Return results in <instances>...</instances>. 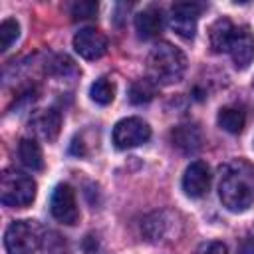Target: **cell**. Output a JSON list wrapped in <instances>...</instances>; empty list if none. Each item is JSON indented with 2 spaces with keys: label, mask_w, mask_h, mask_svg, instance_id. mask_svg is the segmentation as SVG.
Wrapping results in <instances>:
<instances>
[{
  "label": "cell",
  "mask_w": 254,
  "mask_h": 254,
  "mask_svg": "<svg viewBox=\"0 0 254 254\" xmlns=\"http://www.w3.org/2000/svg\"><path fill=\"white\" fill-rule=\"evenodd\" d=\"M18 157H20V163L24 167H28L30 171H42L44 169V155H42V149H40L36 139L24 137L18 143Z\"/></svg>",
  "instance_id": "2e32d148"
},
{
  "label": "cell",
  "mask_w": 254,
  "mask_h": 254,
  "mask_svg": "<svg viewBox=\"0 0 254 254\" xmlns=\"http://www.w3.org/2000/svg\"><path fill=\"white\" fill-rule=\"evenodd\" d=\"M216 121H218V125H220L224 131H228V133L236 135V133H240V131L244 129V123H246V113L242 111V107H236V105H226V107H222V109L218 111Z\"/></svg>",
  "instance_id": "e0dca14e"
},
{
  "label": "cell",
  "mask_w": 254,
  "mask_h": 254,
  "mask_svg": "<svg viewBox=\"0 0 254 254\" xmlns=\"http://www.w3.org/2000/svg\"><path fill=\"white\" fill-rule=\"evenodd\" d=\"M236 26L228 20V18H218L210 30H208V38H210V46L214 52H228L232 36H234Z\"/></svg>",
  "instance_id": "5bb4252c"
},
{
  "label": "cell",
  "mask_w": 254,
  "mask_h": 254,
  "mask_svg": "<svg viewBox=\"0 0 254 254\" xmlns=\"http://www.w3.org/2000/svg\"><path fill=\"white\" fill-rule=\"evenodd\" d=\"M135 30L141 40H153L163 30V12L157 6H149L135 16Z\"/></svg>",
  "instance_id": "4fadbf2b"
},
{
  "label": "cell",
  "mask_w": 254,
  "mask_h": 254,
  "mask_svg": "<svg viewBox=\"0 0 254 254\" xmlns=\"http://www.w3.org/2000/svg\"><path fill=\"white\" fill-rule=\"evenodd\" d=\"M194 254H226V246H224L222 242L212 240V242H204V244H200V246L196 248Z\"/></svg>",
  "instance_id": "603a6c76"
},
{
  "label": "cell",
  "mask_w": 254,
  "mask_h": 254,
  "mask_svg": "<svg viewBox=\"0 0 254 254\" xmlns=\"http://www.w3.org/2000/svg\"><path fill=\"white\" fill-rule=\"evenodd\" d=\"M200 10L202 8L198 4H194V2H177L171 8V14H169V26H171V30L175 34H179L181 38H185V40L194 38Z\"/></svg>",
  "instance_id": "52a82bcc"
},
{
  "label": "cell",
  "mask_w": 254,
  "mask_h": 254,
  "mask_svg": "<svg viewBox=\"0 0 254 254\" xmlns=\"http://www.w3.org/2000/svg\"><path fill=\"white\" fill-rule=\"evenodd\" d=\"M44 240V228L36 220H14L4 234L8 254H34Z\"/></svg>",
  "instance_id": "277c9868"
},
{
  "label": "cell",
  "mask_w": 254,
  "mask_h": 254,
  "mask_svg": "<svg viewBox=\"0 0 254 254\" xmlns=\"http://www.w3.org/2000/svg\"><path fill=\"white\" fill-rule=\"evenodd\" d=\"M173 145L183 153H194L200 147V129L196 125H179L173 129Z\"/></svg>",
  "instance_id": "9a60e30c"
},
{
  "label": "cell",
  "mask_w": 254,
  "mask_h": 254,
  "mask_svg": "<svg viewBox=\"0 0 254 254\" xmlns=\"http://www.w3.org/2000/svg\"><path fill=\"white\" fill-rule=\"evenodd\" d=\"M228 54L238 69H246L254 62V36L246 26H236Z\"/></svg>",
  "instance_id": "8fae6325"
},
{
  "label": "cell",
  "mask_w": 254,
  "mask_h": 254,
  "mask_svg": "<svg viewBox=\"0 0 254 254\" xmlns=\"http://www.w3.org/2000/svg\"><path fill=\"white\" fill-rule=\"evenodd\" d=\"M210 169L204 161H192L183 175V190L190 198H200L208 192Z\"/></svg>",
  "instance_id": "30bf717a"
},
{
  "label": "cell",
  "mask_w": 254,
  "mask_h": 254,
  "mask_svg": "<svg viewBox=\"0 0 254 254\" xmlns=\"http://www.w3.org/2000/svg\"><path fill=\"white\" fill-rule=\"evenodd\" d=\"M36 198V183L26 173L6 169L0 177V200L12 208H26Z\"/></svg>",
  "instance_id": "3957f363"
},
{
  "label": "cell",
  "mask_w": 254,
  "mask_h": 254,
  "mask_svg": "<svg viewBox=\"0 0 254 254\" xmlns=\"http://www.w3.org/2000/svg\"><path fill=\"white\" fill-rule=\"evenodd\" d=\"M73 50L83 60H97L107 52V38L95 28H81L73 36Z\"/></svg>",
  "instance_id": "9c48e42d"
},
{
  "label": "cell",
  "mask_w": 254,
  "mask_h": 254,
  "mask_svg": "<svg viewBox=\"0 0 254 254\" xmlns=\"http://www.w3.org/2000/svg\"><path fill=\"white\" fill-rule=\"evenodd\" d=\"M89 97L91 101H95L97 105H109L115 97V87L107 77H99L91 83L89 87Z\"/></svg>",
  "instance_id": "d6986e66"
},
{
  "label": "cell",
  "mask_w": 254,
  "mask_h": 254,
  "mask_svg": "<svg viewBox=\"0 0 254 254\" xmlns=\"http://www.w3.org/2000/svg\"><path fill=\"white\" fill-rule=\"evenodd\" d=\"M218 196L230 212H244L254 202V165L232 159L220 167Z\"/></svg>",
  "instance_id": "6da1fadb"
},
{
  "label": "cell",
  "mask_w": 254,
  "mask_h": 254,
  "mask_svg": "<svg viewBox=\"0 0 254 254\" xmlns=\"http://www.w3.org/2000/svg\"><path fill=\"white\" fill-rule=\"evenodd\" d=\"M177 224L179 222H177L175 214H171L167 210H161V212L149 214L143 220L141 230H143V234L149 242H163V240H171L173 234L177 236Z\"/></svg>",
  "instance_id": "ba28073f"
},
{
  "label": "cell",
  "mask_w": 254,
  "mask_h": 254,
  "mask_svg": "<svg viewBox=\"0 0 254 254\" xmlns=\"http://www.w3.org/2000/svg\"><path fill=\"white\" fill-rule=\"evenodd\" d=\"M187 69L185 54L169 42H159L151 48L147 58V71L149 79L155 85H171L181 81Z\"/></svg>",
  "instance_id": "7a4b0ae2"
},
{
  "label": "cell",
  "mask_w": 254,
  "mask_h": 254,
  "mask_svg": "<svg viewBox=\"0 0 254 254\" xmlns=\"http://www.w3.org/2000/svg\"><path fill=\"white\" fill-rule=\"evenodd\" d=\"M50 210L52 216L67 226H73L79 218V210H77V202H75V192L69 185H58L52 192V200H50Z\"/></svg>",
  "instance_id": "8992f818"
},
{
  "label": "cell",
  "mask_w": 254,
  "mask_h": 254,
  "mask_svg": "<svg viewBox=\"0 0 254 254\" xmlns=\"http://www.w3.org/2000/svg\"><path fill=\"white\" fill-rule=\"evenodd\" d=\"M20 36V26L16 20L12 18H6L2 24H0V50L6 52Z\"/></svg>",
  "instance_id": "ffe728a7"
},
{
  "label": "cell",
  "mask_w": 254,
  "mask_h": 254,
  "mask_svg": "<svg viewBox=\"0 0 254 254\" xmlns=\"http://www.w3.org/2000/svg\"><path fill=\"white\" fill-rule=\"evenodd\" d=\"M44 240H46V252H48V254H65V252H67V250H65V242H64V238H62L60 234L48 232V234L44 236Z\"/></svg>",
  "instance_id": "7402d4cb"
},
{
  "label": "cell",
  "mask_w": 254,
  "mask_h": 254,
  "mask_svg": "<svg viewBox=\"0 0 254 254\" xmlns=\"http://www.w3.org/2000/svg\"><path fill=\"white\" fill-rule=\"evenodd\" d=\"M30 125L36 131V135H40L44 141H56L62 127V115L58 109H42L34 113Z\"/></svg>",
  "instance_id": "7c38bea8"
},
{
  "label": "cell",
  "mask_w": 254,
  "mask_h": 254,
  "mask_svg": "<svg viewBox=\"0 0 254 254\" xmlns=\"http://www.w3.org/2000/svg\"><path fill=\"white\" fill-rule=\"evenodd\" d=\"M95 14H97V4L95 2H75L71 6L73 20H89V18H95Z\"/></svg>",
  "instance_id": "44dd1931"
},
{
  "label": "cell",
  "mask_w": 254,
  "mask_h": 254,
  "mask_svg": "<svg viewBox=\"0 0 254 254\" xmlns=\"http://www.w3.org/2000/svg\"><path fill=\"white\" fill-rule=\"evenodd\" d=\"M151 137V127L139 117H127L115 123L113 143L117 149H133L147 143Z\"/></svg>",
  "instance_id": "5b68a950"
},
{
  "label": "cell",
  "mask_w": 254,
  "mask_h": 254,
  "mask_svg": "<svg viewBox=\"0 0 254 254\" xmlns=\"http://www.w3.org/2000/svg\"><path fill=\"white\" fill-rule=\"evenodd\" d=\"M155 83L145 77V79H137L131 83V89H129V101L135 103V105H143V103H149L153 97H155Z\"/></svg>",
  "instance_id": "ac0fdd59"
}]
</instances>
